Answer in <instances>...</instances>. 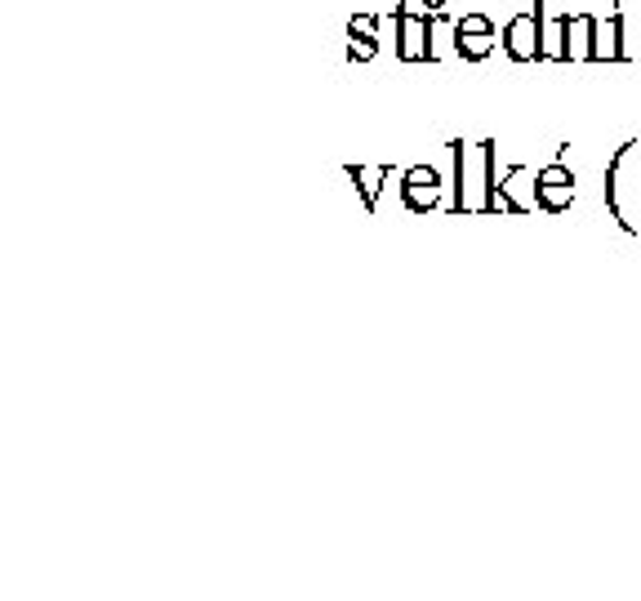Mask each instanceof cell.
I'll list each match as a JSON object with an SVG mask.
<instances>
[{"label": "cell", "mask_w": 641, "mask_h": 601, "mask_svg": "<svg viewBox=\"0 0 641 601\" xmlns=\"http://www.w3.org/2000/svg\"><path fill=\"white\" fill-rule=\"evenodd\" d=\"M436 19H441V14H432V19H410V14H397V10H393V36H397V58H401V62H436V45H432Z\"/></svg>", "instance_id": "7a4b0ae2"}, {"label": "cell", "mask_w": 641, "mask_h": 601, "mask_svg": "<svg viewBox=\"0 0 641 601\" xmlns=\"http://www.w3.org/2000/svg\"><path fill=\"white\" fill-rule=\"evenodd\" d=\"M401 200H406V210L428 215L441 206V183H401Z\"/></svg>", "instance_id": "8fae6325"}, {"label": "cell", "mask_w": 641, "mask_h": 601, "mask_svg": "<svg viewBox=\"0 0 641 601\" xmlns=\"http://www.w3.org/2000/svg\"><path fill=\"white\" fill-rule=\"evenodd\" d=\"M455 32H464V36H481V32H494V23H490V14H464V19L455 23Z\"/></svg>", "instance_id": "9a60e30c"}, {"label": "cell", "mask_w": 641, "mask_h": 601, "mask_svg": "<svg viewBox=\"0 0 641 601\" xmlns=\"http://www.w3.org/2000/svg\"><path fill=\"white\" fill-rule=\"evenodd\" d=\"M526 14L508 19L503 49L512 62H548V23H544V0H526Z\"/></svg>", "instance_id": "6da1fadb"}, {"label": "cell", "mask_w": 641, "mask_h": 601, "mask_svg": "<svg viewBox=\"0 0 641 601\" xmlns=\"http://www.w3.org/2000/svg\"><path fill=\"white\" fill-rule=\"evenodd\" d=\"M597 14H561V62H593Z\"/></svg>", "instance_id": "8992f818"}, {"label": "cell", "mask_w": 641, "mask_h": 601, "mask_svg": "<svg viewBox=\"0 0 641 601\" xmlns=\"http://www.w3.org/2000/svg\"><path fill=\"white\" fill-rule=\"evenodd\" d=\"M451 161H455V200H451V210L455 215H473V196H468V148H464V139L451 143Z\"/></svg>", "instance_id": "30bf717a"}, {"label": "cell", "mask_w": 641, "mask_h": 601, "mask_svg": "<svg viewBox=\"0 0 641 601\" xmlns=\"http://www.w3.org/2000/svg\"><path fill=\"white\" fill-rule=\"evenodd\" d=\"M628 49H623V19L619 10L597 19V36H593V62H623Z\"/></svg>", "instance_id": "52a82bcc"}, {"label": "cell", "mask_w": 641, "mask_h": 601, "mask_svg": "<svg viewBox=\"0 0 641 601\" xmlns=\"http://www.w3.org/2000/svg\"><path fill=\"white\" fill-rule=\"evenodd\" d=\"M374 32H378V19H374V14H352L348 36H374Z\"/></svg>", "instance_id": "2e32d148"}, {"label": "cell", "mask_w": 641, "mask_h": 601, "mask_svg": "<svg viewBox=\"0 0 641 601\" xmlns=\"http://www.w3.org/2000/svg\"><path fill=\"white\" fill-rule=\"evenodd\" d=\"M490 49H494V32H481V36L455 32V54H459L464 62H481V58H490Z\"/></svg>", "instance_id": "7c38bea8"}, {"label": "cell", "mask_w": 641, "mask_h": 601, "mask_svg": "<svg viewBox=\"0 0 641 601\" xmlns=\"http://www.w3.org/2000/svg\"><path fill=\"white\" fill-rule=\"evenodd\" d=\"M397 14H410V19H432V14H445V0H401Z\"/></svg>", "instance_id": "4fadbf2b"}, {"label": "cell", "mask_w": 641, "mask_h": 601, "mask_svg": "<svg viewBox=\"0 0 641 601\" xmlns=\"http://www.w3.org/2000/svg\"><path fill=\"white\" fill-rule=\"evenodd\" d=\"M499 192H503L508 215H535V210H539V170L512 165V170L499 178Z\"/></svg>", "instance_id": "277c9868"}, {"label": "cell", "mask_w": 641, "mask_h": 601, "mask_svg": "<svg viewBox=\"0 0 641 601\" xmlns=\"http://www.w3.org/2000/svg\"><path fill=\"white\" fill-rule=\"evenodd\" d=\"M348 178L361 187L365 210H374V206H378V187L393 178V165H348Z\"/></svg>", "instance_id": "9c48e42d"}, {"label": "cell", "mask_w": 641, "mask_h": 601, "mask_svg": "<svg viewBox=\"0 0 641 601\" xmlns=\"http://www.w3.org/2000/svg\"><path fill=\"white\" fill-rule=\"evenodd\" d=\"M632 152H637V139L619 143L615 157L606 161V210H610V219H615L623 232H637L632 210H628V200H623V170H628V157H632Z\"/></svg>", "instance_id": "3957f363"}, {"label": "cell", "mask_w": 641, "mask_h": 601, "mask_svg": "<svg viewBox=\"0 0 641 601\" xmlns=\"http://www.w3.org/2000/svg\"><path fill=\"white\" fill-rule=\"evenodd\" d=\"M401 183H441V174H436L432 165H410V170L401 174Z\"/></svg>", "instance_id": "e0dca14e"}, {"label": "cell", "mask_w": 641, "mask_h": 601, "mask_svg": "<svg viewBox=\"0 0 641 601\" xmlns=\"http://www.w3.org/2000/svg\"><path fill=\"white\" fill-rule=\"evenodd\" d=\"M574 206V170L566 161H552L539 170V210L544 215H566Z\"/></svg>", "instance_id": "5b68a950"}, {"label": "cell", "mask_w": 641, "mask_h": 601, "mask_svg": "<svg viewBox=\"0 0 641 601\" xmlns=\"http://www.w3.org/2000/svg\"><path fill=\"white\" fill-rule=\"evenodd\" d=\"M374 54H378V36H352L348 41V58L352 62H370Z\"/></svg>", "instance_id": "5bb4252c"}, {"label": "cell", "mask_w": 641, "mask_h": 601, "mask_svg": "<svg viewBox=\"0 0 641 601\" xmlns=\"http://www.w3.org/2000/svg\"><path fill=\"white\" fill-rule=\"evenodd\" d=\"M494 139L481 143V215H508L503 192H499V174H494Z\"/></svg>", "instance_id": "ba28073f"}]
</instances>
